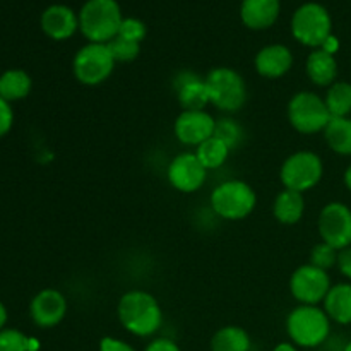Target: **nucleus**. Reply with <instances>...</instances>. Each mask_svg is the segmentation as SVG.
Wrapping results in <instances>:
<instances>
[{
    "instance_id": "nucleus-1",
    "label": "nucleus",
    "mask_w": 351,
    "mask_h": 351,
    "mask_svg": "<svg viewBox=\"0 0 351 351\" xmlns=\"http://www.w3.org/2000/svg\"><path fill=\"white\" fill-rule=\"evenodd\" d=\"M117 314L120 324L139 338L154 335L163 322V311L158 300L143 290L127 291L120 298Z\"/></svg>"
},
{
    "instance_id": "nucleus-2",
    "label": "nucleus",
    "mask_w": 351,
    "mask_h": 351,
    "mask_svg": "<svg viewBox=\"0 0 351 351\" xmlns=\"http://www.w3.org/2000/svg\"><path fill=\"white\" fill-rule=\"evenodd\" d=\"M122 21L115 0H88L79 14V27L91 43H108L117 38Z\"/></svg>"
},
{
    "instance_id": "nucleus-3",
    "label": "nucleus",
    "mask_w": 351,
    "mask_h": 351,
    "mask_svg": "<svg viewBox=\"0 0 351 351\" xmlns=\"http://www.w3.org/2000/svg\"><path fill=\"white\" fill-rule=\"evenodd\" d=\"M287 331L297 346L315 348L328 339L331 319L317 305H298L288 315Z\"/></svg>"
},
{
    "instance_id": "nucleus-4",
    "label": "nucleus",
    "mask_w": 351,
    "mask_h": 351,
    "mask_svg": "<svg viewBox=\"0 0 351 351\" xmlns=\"http://www.w3.org/2000/svg\"><path fill=\"white\" fill-rule=\"evenodd\" d=\"M209 103L223 112H239L247 99L245 81L230 67H216L206 75Z\"/></svg>"
},
{
    "instance_id": "nucleus-5",
    "label": "nucleus",
    "mask_w": 351,
    "mask_h": 351,
    "mask_svg": "<svg viewBox=\"0 0 351 351\" xmlns=\"http://www.w3.org/2000/svg\"><path fill=\"white\" fill-rule=\"evenodd\" d=\"M257 195L249 184L228 180L219 184L211 194V206L216 215L228 221H239L254 211Z\"/></svg>"
},
{
    "instance_id": "nucleus-6",
    "label": "nucleus",
    "mask_w": 351,
    "mask_h": 351,
    "mask_svg": "<svg viewBox=\"0 0 351 351\" xmlns=\"http://www.w3.org/2000/svg\"><path fill=\"white\" fill-rule=\"evenodd\" d=\"M331 119L324 99L312 91L297 93L288 103V120L300 134L324 132Z\"/></svg>"
},
{
    "instance_id": "nucleus-7",
    "label": "nucleus",
    "mask_w": 351,
    "mask_h": 351,
    "mask_svg": "<svg viewBox=\"0 0 351 351\" xmlns=\"http://www.w3.org/2000/svg\"><path fill=\"white\" fill-rule=\"evenodd\" d=\"M322 173H324V167L317 154L312 151H298L285 160L280 178L285 189L304 194L321 182Z\"/></svg>"
},
{
    "instance_id": "nucleus-8",
    "label": "nucleus",
    "mask_w": 351,
    "mask_h": 351,
    "mask_svg": "<svg viewBox=\"0 0 351 351\" xmlns=\"http://www.w3.org/2000/svg\"><path fill=\"white\" fill-rule=\"evenodd\" d=\"M117 62L106 43H89L74 57V75L81 84L98 86L112 75Z\"/></svg>"
},
{
    "instance_id": "nucleus-9",
    "label": "nucleus",
    "mask_w": 351,
    "mask_h": 351,
    "mask_svg": "<svg viewBox=\"0 0 351 351\" xmlns=\"http://www.w3.org/2000/svg\"><path fill=\"white\" fill-rule=\"evenodd\" d=\"M331 16L319 3H305L291 19V33L305 47L317 48L331 36Z\"/></svg>"
},
{
    "instance_id": "nucleus-10",
    "label": "nucleus",
    "mask_w": 351,
    "mask_h": 351,
    "mask_svg": "<svg viewBox=\"0 0 351 351\" xmlns=\"http://www.w3.org/2000/svg\"><path fill=\"white\" fill-rule=\"evenodd\" d=\"M290 290L300 305H317L328 297L331 290V280L328 271L319 269L312 264H305L291 274Z\"/></svg>"
},
{
    "instance_id": "nucleus-11",
    "label": "nucleus",
    "mask_w": 351,
    "mask_h": 351,
    "mask_svg": "<svg viewBox=\"0 0 351 351\" xmlns=\"http://www.w3.org/2000/svg\"><path fill=\"white\" fill-rule=\"evenodd\" d=\"M319 233L322 242L336 250L351 245V209L341 202H329L319 215Z\"/></svg>"
},
{
    "instance_id": "nucleus-12",
    "label": "nucleus",
    "mask_w": 351,
    "mask_h": 351,
    "mask_svg": "<svg viewBox=\"0 0 351 351\" xmlns=\"http://www.w3.org/2000/svg\"><path fill=\"white\" fill-rule=\"evenodd\" d=\"M206 177H208V170L192 153L178 154L168 167V180H170L171 187L184 194L197 192L204 185Z\"/></svg>"
},
{
    "instance_id": "nucleus-13",
    "label": "nucleus",
    "mask_w": 351,
    "mask_h": 351,
    "mask_svg": "<svg viewBox=\"0 0 351 351\" xmlns=\"http://www.w3.org/2000/svg\"><path fill=\"white\" fill-rule=\"evenodd\" d=\"M216 120L206 110H182L175 120V136L185 146H201L215 136Z\"/></svg>"
},
{
    "instance_id": "nucleus-14",
    "label": "nucleus",
    "mask_w": 351,
    "mask_h": 351,
    "mask_svg": "<svg viewBox=\"0 0 351 351\" xmlns=\"http://www.w3.org/2000/svg\"><path fill=\"white\" fill-rule=\"evenodd\" d=\"M67 314V300L57 290H43L31 302V317L40 328L60 324Z\"/></svg>"
},
{
    "instance_id": "nucleus-15",
    "label": "nucleus",
    "mask_w": 351,
    "mask_h": 351,
    "mask_svg": "<svg viewBox=\"0 0 351 351\" xmlns=\"http://www.w3.org/2000/svg\"><path fill=\"white\" fill-rule=\"evenodd\" d=\"M173 88L177 91L178 103L184 110H204L209 103L206 79L199 77L194 72H180L175 77Z\"/></svg>"
},
{
    "instance_id": "nucleus-16",
    "label": "nucleus",
    "mask_w": 351,
    "mask_h": 351,
    "mask_svg": "<svg viewBox=\"0 0 351 351\" xmlns=\"http://www.w3.org/2000/svg\"><path fill=\"white\" fill-rule=\"evenodd\" d=\"M291 65H293V55L283 45H269L256 55V71L263 77H283Z\"/></svg>"
},
{
    "instance_id": "nucleus-17",
    "label": "nucleus",
    "mask_w": 351,
    "mask_h": 351,
    "mask_svg": "<svg viewBox=\"0 0 351 351\" xmlns=\"http://www.w3.org/2000/svg\"><path fill=\"white\" fill-rule=\"evenodd\" d=\"M41 27L53 40H67L79 27V17L65 5H51L41 16Z\"/></svg>"
},
{
    "instance_id": "nucleus-18",
    "label": "nucleus",
    "mask_w": 351,
    "mask_h": 351,
    "mask_svg": "<svg viewBox=\"0 0 351 351\" xmlns=\"http://www.w3.org/2000/svg\"><path fill=\"white\" fill-rule=\"evenodd\" d=\"M240 16L250 29H266L280 16V0H243Z\"/></svg>"
},
{
    "instance_id": "nucleus-19",
    "label": "nucleus",
    "mask_w": 351,
    "mask_h": 351,
    "mask_svg": "<svg viewBox=\"0 0 351 351\" xmlns=\"http://www.w3.org/2000/svg\"><path fill=\"white\" fill-rule=\"evenodd\" d=\"M305 69H307L308 79L317 86H331L338 77V62L335 55L328 53L322 48L308 55Z\"/></svg>"
},
{
    "instance_id": "nucleus-20",
    "label": "nucleus",
    "mask_w": 351,
    "mask_h": 351,
    "mask_svg": "<svg viewBox=\"0 0 351 351\" xmlns=\"http://www.w3.org/2000/svg\"><path fill=\"white\" fill-rule=\"evenodd\" d=\"M305 211V199L304 194L297 191L285 189L283 192L276 195L273 204L274 218L283 225H295L302 219Z\"/></svg>"
},
{
    "instance_id": "nucleus-21",
    "label": "nucleus",
    "mask_w": 351,
    "mask_h": 351,
    "mask_svg": "<svg viewBox=\"0 0 351 351\" xmlns=\"http://www.w3.org/2000/svg\"><path fill=\"white\" fill-rule=\"evenodd\" d=\"M324 311L331 321L338 324H351V285L339 283L331 287L324 298Z\"/></svg>"
},
{
    "instance_id": "nucleus-22",
    "label": "nucleus",
    "mask_w": 351,
    "mask_h": 351,
    "mask_svg": "<svg viewBox=\"0 0 351 351\" xmlns=\"http://www.w3.org/2000/svg\"><path fill=\"white\" fill-rule=\"evenodd\" d=\"M328 146L335 153L351 156V119L350 117H335L324 129Z\"/></svg>"
},
{
    "instance_id": "nucleus-23",
    "label": "nucleus",
    "mask_w": 351,
    "mask_h": 351,
    "mask_svg": "<svg viewBox=\"0 0 351 351\" xmlns=\"http://www.w3.org/2000/svg\"><path fill=\"white\" fill-rule=\"evenodd\" d=\"M250 336L239 326H225L215 332L211 339V351H249Z\"/></svg>"
},
{
    "instance_id": "nucleus-24",
    "label": "nucleus",
    "mask_w": 351,
    "mask_h": 351,
    "mask_svg": "<svg viewBox=\"0 0 351 351\" xmlns=\"http://www.w3.org/2000/svg\"><path fill=\"white\" fill-rule=\"evenodd\" d=\"M31 79L24 71H7L0 77V96L5 101L26 98L29 95Z\"/></svg>"
},
{
    "instance_id": "nucleus-25",
    "label": "nucleus",
    "mask_w": 351,
    "mask_h": 351,
    "mask_svg": "<svg viewBox=\"0 0 351 351\" xmlns=\"http://www.w3.org/2000/svg\"><path fill=\"white\" fill-rule=\"evenodd\" d=\"M331 117H348L351 113V84L346 81H336L329 86L324 98Z\"/></svg>"
},
{
    "instance_id": "nucleus-26",
    "label": "nucleus",
    "mask_w": 351,
    "mask_h": 351,
    "mask_svg": "<svg viewBox=\"0 0 351 351\" xmlns=\"http://www.w3.org/2000/svg\"><path fill=\"white\" fill-rule=\"evenodd\" d=\"M228 146L215 136L204 141L201 146H197V151H195V156L199 158V161H201L206 170H215V168L225 165V161L228 160Z\"/></svg>"
},
{
    "instance_id": "nucleus-27",
    "label": "nucleus",
    "mask_w": 351,
    "mask_h": 351,
    "mask_svg": "<svg viewBox=\"0 0 351 351\" xmlns=\"http://www.w3.org/2000/svg\"><path fill=\"white\" fill-rule=\"evenodd\" d=\"M215 137H218V139L221 141V143H225L226 146H228V149L232 151L242 144L245 134H243L242 125H240L237 120L221 119L216 122Z\"/></svg>"
},
{
    "instance_id": "nucleus-28",
    "label": "nucleus",
    "mask_w": 351,
    "mask_h": 351,
    "mask_svg": "<svg viewBox=\"0 0 351 351\" xmlns=\"http://www.w3.org/2000/svg\"><path fill=\"white\" fill-rule=\"evenodd\" d=\"M110 53H112L113 60L115 62H132L136 60L137 55H139L141 47L139 43H134V41L123 40V38L117 36L112 41H108Z\"/></svg>"
},
{
    "instance_id": "nucleus-29",
    "label": "nucleus",
    "mask_w": 351,
    "mask_h": 351,
    "mask_svg": "<svg viewBox=\"0 0 351 351\" xmlns=\"http://www.w3.org/2000/svg\"><path fill=\"white\" fill-rule=\"evenodd\" d=\"M338 254L339 250H336L335 247H331L326 242H321L312 249L311 264L312 266L319 267V269L328 271L331 269L335 264H338Z\"/></svg>"
},
{
    "instance_id": "nucleus-30",
    "label": "nucleus",
    "mask_w": 351,
    "mask_h": 351,
    "mask_svg": "<svg viewBox=\"0 0 351 351\" xmlns=\"http://www.w3.org/2000/svg\"><path fill=\"white\" fill-rule=\"evenodd\" d=\"M0 351H29V338L16 329L0 331Z\"/></svg>"
},
{
    "instance_id": "nucleus-31",
    "label": "nucleus",
    "mask_w": 351,
    "mask_h": 351,
    "mask_svg": "<svg viewBox=\"0 0 351 351\" xmlns=\"http://www.w3.org/2000/svg\"><path fill=\"white\" fill-rule=\"evenodd\" d=\"M117 36L123 38V40L134 41V43H141V41L144 40V36H146V26H144V23H141L139 19L129 17V19L122 21Z\"/></svg>"
},
{
    "instance_id": "nucleus-32",
    "label": "nucleus",
    "mask_w": 351,
    "mask_h": 351,
    "mask_svg": "<svg viewBox=\"0 0 351 351\" xmlns=\"http://www.w3.org/2000/svg\"><path fill=\"white\" fill-rule=\"evenodd\" d=\"M12 120L14 115L12 110H10L9 106V101H5V99L0 96V137L5 136V134L9 132L10 127H12Z\"/></svg>"
},
{
    "instance_id": "nucleus-33",
    "label": "nucleus",
    "mask_w": 351,
    "mask_h": 351,
    "mask_svg": "<svg viewBox=\"0 0 351 351\" xmlns=\"http://www.w3.org/2000/svg\"><path fill=\"white\" fill-rule=\"evenodd\" d=\"M98 351H136L129 343L122 341V339L117 338H103L99 341V350Z\"/></svg>"
},
{
    "instance_id": "nucleus-34",
    "label": "nucleus",
    "mask_w": 351,
    "mask_h": 351,
    "mask_svg": "<svg viewBox=\"0 0 351 351\" xmlns=\"http://www.w3.org/2000/svg\"><path fill=\"white\" fill-rule=\"evenodd\" d=\"M144 351H182V350L178 348L177 343L171 341V339L158 338L154 339V341H151Z\"/></svg>"
},
{
    "instance_id": "nucleus-35",
    "label": "nucleus",
    "mask_w": 351,
    "mask_h": 351,
    "mask_svg": "<svg viewBox=\"0 0 351 351\" xmlns=\"http://www.w3.org/2000/svg\"><path fill=\"white\" fill-rule=\"evenodd\" d=\"M338 267L346 278H350V280H351V245L346 247V249L339 250Z\"/></svg>"
},
{
    "instance_id": "nucleus-36",
    "label": "nucleus",
    "mask_w": 351,
    "mask_h": 351,
    "mask_svg": "<svg viewBox=\"0 0 351 351\" xmlns=\"http://www.w3.org/2000/svg\"><path fill=\"white\" fill-rule=\"evenodd\" d=\"M338 47H339V45H338V40H336V38L332 36V34H331V36H329L328 40H326V43L322 45L321 48H322V50L328 51V53H332V55H335V51L338 50Z\"/></svg>"
},
{
    "instance_id": "nucleus-37",
    "label": "nucleus",
    "mask_w": 351,
    "mask_h": 351,
    "mask_svg": "<svg viewBox=\"0 0 351 351\" xmlns=\"http://www.w3.org/2000/svg\"><path fill=\"white\" fill-rule=\"evenodd\" d=\"M273 351H297V348L291 343H280Z\"/></svg>"
},
{
    "instance_id": "nucleus-38",
    "label": "nucleus",
    "mask_w": 351,
    "mask_h": 351,
    "mask_svg": "<svg viewBox=\"0 0 351 351\" xmlns=\"http://www.w3.org/2000/svg\"><path fill=\"white\" fill-rule=\"evenodd\" d=\"M7 321V312H5V307H3L2 304H0V329L3 328V324H5Z\"/></svg>"
},
{
    "instance_id": "nucleus-39",
    "label": "nucleus",
    "mask_w": 351,
    "mask_h": 351,
    "mask_svg": "<svg viewBox=\"0 0 351 351\" xmlns=\"http://www.w3.org/2000/svg\"><path fill=\"white\" fill-rule=\"evenodd\" d=\"M345 184H346V187L351 191V165L348 167V170L345 171Z\"/></svg>"
},
{
    "instance_id": "nucleus-40",
    "label": "nucleus",
    "mask_w": 351,
    "mask_h": 351,
    "mask_svg": "<svg viewBox=\"0 0 351 351\" xmlns=\"http://www.w3.org/2000/svg\"><path fill=\"white\" fill-rule=\"evenodd\" d=\"M345 351H351V341L348 343V345H346V348H345Z\"/></svg>"
}]
</instances>
